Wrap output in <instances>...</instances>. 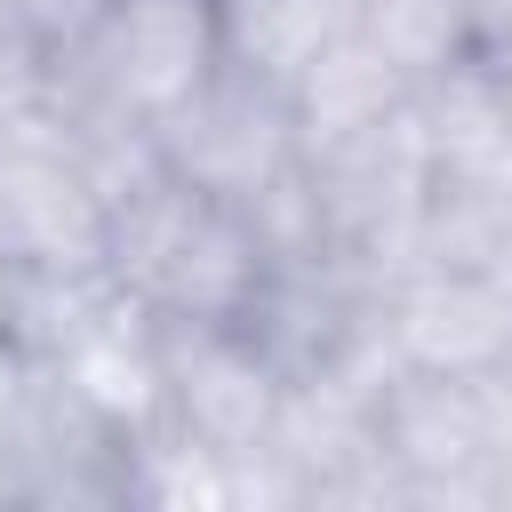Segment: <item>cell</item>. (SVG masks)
<instances>
[{
    "label": "cell",
    "mask_w": 512,
    "mask_h": 512,
    "mask_svg": "<svg viewBox=\"0 0 512 512\" xmlns=\"http://www.w3.org/2000/svg\"><path fill=\"white\" fill-rule=\"evenodd\" d=\"M472 384H480V408H488V440H496V472H504V464H512V352H504L496 368H480Z\"/></svg>",
    "instance_id": "cell-8"
},
{
    "label": "cell",
    "mask_w": 512,
    "mask_h": 512,
    "mask_svg": "<svg viewBox=\"0 0 512 512\" xmlns=\"http://www.w3.org/2000/svg\"><path fill=\"white\" fill-rule=\"evenodd\" d=\"M384 504H480L496 496V440L472 376L392 368L368 400Z\"/></svg>",
    "instance_id": "cell-5"
},
{
    "label": "cell",
    "mask_w": 512,
    "mask_h": 512,
    "mask_svg": "<svg viewBox=\"0 0 512 512\" xmlns=\"http://www.w3.org/2000/svg\"><path fill=\"white\" fill-rule=\"evenodd\" d=\"M272 272L256 208H232L216 192L176 184L168 168H144L112 200V248L104 280L152 320V328H200V320H248L256 288Z\"/></svg>",
    "instance_id": "cell-1"
},
{
    "label": "cell",
    "mask_w": 512,
    "mask_h": 512,
    "mask_svg": "<svg viewBox=\"0 0 512 512\" xmlns=\"http://www.w3.org/2000/svg\"><path fill=\"white\" fill-rule=\"evenodd\" d=\"M152 168H168L192 192H216L232 208H264L296 168H304V112L296 88L248 72V64H216L192 96H176L152 120Z\"/></svg>",
    "instance_id": "cell-3"
},
{
    "label": "cell",
    "mask_w": 512,
    "mask_h": 512,
    "mask_svg": "<svg viewBox=\"0 0 512 512\" xmlns=\"http://www.w3.org/2000/svg\"><path fill=\"white\" fill-rule=\"evenodd\" d=\"M120 184L40 112L0 128V288L16 280H96L112 248Z\"/></svg>",
    "instance_id": "cell-4"
},
{
    "label": "cell",
    "mask_w": 512,
    "mask_h": 512,
    "mask_svg": "<svg viewBox=\"0 0 512 512\" xmlns=\"http://www.w3.org/2000/svg\"><path fill=\"white\" fill-rule=\"evenodd\" d=\"M384 344L400 368L480 376L512 352V280L496 264L408 256L384 272Z\"/></svg>",
    "instance_id": "cell-6"
},
{
    "label": "cell",
    "mask_w": 512,
    "mask_h": 512,
    "mask_svg": "<svg viewBox=\"0 0 512 512\" xmlns=\"http://www.w3.org/2000/svg\"><path fill=\"white\" fill-rule=\"evenodd\" d=\"M0 504H152V432L64 360L0 352Z\"/></svg>",
    "instance_id": "cell-2"
},
{
    "label": "cell",
    "mask_w": 512,
    "mask_h": 512,
    "mask_svg": "<svg viewBox=\"0 0 512 512\" xmlns=\"http://www.w3.org/2000/svg\"><path fill=\"white\" fill-rule=\"evenodd\" d=\"M360 8L368 0H216V24H224V56L296 88L328 48H344L360 32Z\"/></svg>",
    "instance_id": "cell-7"
},
{
    "label": "cell",
    "mask_w": 512,
    "mask_h": 512,
    "mask_svg": "<svg viewBox=\"0 0 512 512\" xmlns=\"http://www.w3.org/2000/svg\"><path fill=\"white\" fill-rule=\"evenodd\" d=\"M496 272H504V280H512V240H504V256H496Z\"/></svg>",
    "instance_id": "cell-10"
},
{
    "label": "cell",
    "mask_w": 512,
    "mask_h": 512,
    "mask_svg": "<svg viewBox=\"0 0 512 512\" xmlns=\"http://www.w3.org/2000/svg\"><path fill=\"white\" fill-rule=\"evenodd\" d=\"M488 512H512V464L496 472V496H488Z\"/></svg>",
    "instance_id": "cell-9"
}]
</instances>
